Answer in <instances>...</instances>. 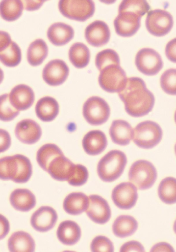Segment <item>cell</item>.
Here are the masks:
<instances>
[{
    "mask_svg": "<svg viewBox=\"0 0 176 252\" xmlns=\"http://www.w3.org/2000/svg\"><path fill=\"white\" fill-rule=\"evenodd\" d=\"M125 104L126 112L129 115L139 117L147 115L151 111L154 104V97L140 78H127L123 90L118 93Z\"/></svg>",
    "mask_w": 176,
    "mask_h": 252,
    "instance_id": "obj_1",
    "label": "cell"
},
{
    "mask_svg": "<svg viewBox=\"0 0 176 252\" xmlns=\"http://www.w3.org/2000/svg\"><path fill=\"white\" fill-rule=\"evenodd\" d=\"M126 162L127 158L124 153L117 150L110 151L99 161L98 174L103 181L113 182L122 174Z\"/></svg>",
    "mask_w": 176,
    "mask_h": 252,
    "instance_id": "obj_2",
    "label": "cell"
},
{
    "mask_svg": "<svg viewBox=\"0 0 176 252\" xmlns=\"http://www.w3.org/2000/svg\"><path fill=\"white\" fill-rule=\"evenodd\" d=\"M162 137V130L156 123L146 121L138 124L133 130V141L139 147L149 149L156 146Z\"/></svg>",
    "mask_w": 176,
    "mask_h": 252,
    "instance_id": "obj_3",
    "label": "cell"
},
{
    "mask_svg": "<svg viewBox=\"0 0 176 252\" xmlns=\"http://www.w3.org/2000/svg\"><path fill=\"white\" fill-rule=\"evenodd\" d=\"M58 8L64 17L84 22L94 15L95 5L93 0H59Z\"/></svg>",
    "mask_w": 176,
    "mask_h": 252,
    "instance_id": "obj_4",
    "label": "cell"
},
{
    "mask_svg": "<svg viewBox=\"0 0 176 252\" xmlns=\"http://www.w3.org/2000/svg\"><path fill=\"white\" fill-rule=\"evenodd\" d=\"M157 176L154 165L146 160H139L134 162L128 173L131 183L142 190L151 188L155 183Z\"/></svg>",
    "mask_w": 176,
    "mask_h": 252,
    "instance_id": "obj_5",
    "label": "cell"
},
{
    "mask_svg": "<svg viewBox=\"0 0 176 252\" xmlns=\"http://www.w3.org/2000/svg\"><path fill=\"white\" fill-rule=\"evenodd\" d=\"M99 83L101 87L108 93H119L127 81L126 73L120 65H109L100 71Z\"/></svg>",
    "mask_w": 176,
    "mask_h": 252,
    "instance_id": "obj_6",
    "label": "cell"
},
{
    "mask_svg": "<svg viewBox=\"0 0 176 252\" xmlns=\"http://www.w3.org/2000/svg\"><path fill=\"white\" fill-rule=\"evenodd\" d=\"M82 113L88 123L93 126H98L108 120L110 109L103 99L99 96H92L84 103Z\"/></svg>",
    "mask_w": 176,
    "mask_h": 252,
    "instance_id": "obj_7",
    "label": "cell"
},
{
    "mask_svg": "<svg viewBox=\"0 0 176 252\" xmlns=\"http://www.w3.org/2000/svg\"><path fill=\"white\" fill-rule=\"evenodd\" d=\"M148 31L155 36H163L172 30L174 21L172 15L168 11L156 9L148 13L146 21Z\"/></svg>",
    "mask_w": 176,
    "mask_h": 252,
    "instance_id": "obj_8",
    "label": "cell"
},
{
    "mask_svg": "<svg viewBox=\"0 0 176 252\" xmlns=\"http://www.w3.org/2000/svg\"><path fill=\"white\" fill-rule=\"evenodd\" d=\"M138 70L148 76L157 74L162 68L163 63L160 55L155 50L143 48L137 53L135 60Z\"/></svg>",
    "mask_w": 176,
    "mask_h": 252,
    "instance_id": "obj_9",
    "label": "cell"
},
{
    "mask_svg": "<svg viewBox=\"0 0 176 252\" xmlns=\"http://www.w3.org/2000/svg\"><path fill=\"white\" fill-rule=\"evenodd\" d=\"M111 197L114 204L120 209H131L138 199L137 188L130 182L122 183L114 188Z\"/></svg>",
    "mask_w": 176,
    "mask_h": 252,
    "instance_id": "obj_10",
    "label": "cell"
},
{
    "mask_svg": "<svg viewBox=\"0 0 176 252\" xmlns=\"http://www.w3.org/2000/svg\"><path fill=\"white\" fill-rule=\"evenodd\" d=\"M69 68L66 63L59 59L50 61L44 67L42 77L44 81L51 86L62 84L67 79Z\"/></svg>",
    "mask_w": 176,
    "mask_h": 252,
    "instance_id": "obj_11",
    "label": "cell"
},
{
    "mask_svg": "<svg viewBox=\"0 0 176 252\" xmlns=\"http://www.w3.org/2000/svg\"><path fill=\"white\" fill-rule=\"evenodd\" d=\"M141 18L131 12H119L114 21L116 32L118 35L124 37L132 36L140 27Z\"/></svg>",
    "mask_w": 176,
    "mask_h": 252,
    "instance_id": "obj_12",
    "label": "cell"
},
{
    "mask_svg": "<svg viewBox=\"0 0 176 252\" xmlns=\"http://www.w3.org/2000/svg\"><path fill=\"white\" fill-rule=\"evenodd\" d=\"M89 204L86 213L94 222L98 224H104L110 219V208L107 202L102 197L92 194L89 196Z\"/></svg>",
    "mask_w": 176,
    "mask_h": 252,
    "instance_id": "obj_13",
    "label": "cell"
},
{
    "mask_svg": "<svg viewBox=\"0 0 176 252\" xmlns=\"http://www.w3.org/2000/svg\"><path fill=\"white\" fill-rule=\"evenodd\" d=\"M57 218L56 212L53 208L50 206H42L31 216L30 223L36 231L45 232L54 226Z\"/></svg>",
    "mask_w": 176,
    "mask_h": 252,
    "instance_id": "obj_14",
    "label": "cell"
},
{
    "mask_svg": "<svg viewBox=\"0 0 176 252\" xmlns=\"http://www.w3.org/2000/svg\"><path fill=\"white\" fill-rule=\"evenodd\" d=\"M84 35L90 45L99 47L108 43L111 33L108 25L104 22L96 20L86 28Z\"/></svg>",
    "mask_w": 176,
    "mask_h": 252,
    "instance_id": "obj_15",
    "label": "cell"
},
{
    "mask_svg": "<svg viewBox=\"0 0 176 252\" xmlns=\"http://www.w3.org/2000/svg\"><path fill=\"white\" fill-rule=\"evenodd\" d=\"M15 134L21 142L31 145L40 139L42 129L37 122L31 119H26L17 123L15 128Z\"/></svg>",
    "mask_w": 176,
    "mask_h": 252,
    "instance_id": "obj_16",
    "label": "cell"
},
{
    "mask_svg": "<svg viewBox=\"0 0 176 252\" xmlns=\"http://www.w3.org/2000/svg\"><path fill=\"white\" fill-rule=\"evenodd\" d=\"M9 98L12 105L18 111H24L29 108L33 104L34 93L29 86L19 84L15 86L9 94Z\"/></svg>",
    "mask_w": 176,
    "mask_h": 252,
    "instance_id": "obj_17",
    "label": "cell"
},
{
    "mask_svg": "<svg viewBox=\"0 0 176 252\" xmlns=\"http://www.w3.org/2000/svg\"><path fill=\"white\" fill-rule=\"evenodd\" d=\"M107 145V140L105 134L99 130L89 131L82 140V146L84 151L91 156L101 153L105 149Z\"/></svg>",
    "mask_w": 176,
    "mask_h": 252,
    "instance_id": "obj_18",
    "label": "cell"
},
{
    "mask_svg": "<svg viewBox=\"0 0 176 252\" xmlns=\"http://www.w3.org/2000/svg\"><path fill=\"white\" fill-rule=\"evenodd\" d=\"M75 164L64 155L53 159L47 172L54 179L59 181H67L73 171Z\"/></svg>",
    "mask_w": 176,
    "mask_h": 252,
    "instance_id": "obj_19",
    "label": "cell"
},
{
    "mask_svg": "<svg viewBox=\"0 0 176 252\" xmlns=\"http://www.w3.org/2000/svg\"><path fill=\"white\" fill-rule=\"evenodd\" d=\"M73 28L65 23L57 22L51 25L48 30L47 37L53 45L57 46L69 43L74 36Z\"/></svg>",
    "mask_w": 176,
    "mask_h": 252,
    "instance_id": "obj_20",
    "label": "cell"
},
{
    "mask_svg": "<svg viewBox=\"0 0 176 252\" xmlns=\"http://www.w3.org/2000/svg\"><path fill=\"white\" fill-rule=\"evenodd\" d=\"M35 111L37 117L42 121L49 122L54 120L59 111V106L53 97L46 96L37 102Z\"/></svg>",
    "mask_w": 176,
    "mask_h": 252,
    "instance_id": "obj_21",
    "label": "cell"
},
{
    "mask_svg": "<svg viewBox=\"0 0 176 252\" xmlns=\"http://www.w3.org/2000/svg\"><path fill=\"white\" fill-rule=\"evenodd\" d=\"M109 134L114 143L126 146L132 139L133 129L131 125L126 121L114 120L109 129Z\"/></svg>",
    "mask_w": 176,
    "mask_h": 252,
    "instance_id": "obj_22",
    "label": "cell"
},
{
    "mask_svg": "<svg viewBox=\"0 0 176 252\" xmlns=\"http://www.w3.org/2000/svg\"><path fill=\"white\" fill-rule=\"evenodd\" d=\"M9 200L12 206L21 212H28L36 205V198L33 193L26 189H17L11 193Z\"/></svg>",
    "mask_w": 176,
    "mask_h": 252,
    "instance_id": "obj_23",
    "label": "cell"
},
{
    "mask_svg": "<svg viewBox=\"0 0 176 252\" xmlns=\"http://www.w3.org/2000/svg\"><path fill=\"white\" fill-rule=\"evenodd\" d=\"M56 235L61 243L71 246L78 242L81 231L79 225L75 221L65 220L58 226Z\"/></svg>",
    "mask_w": 176,
    "mask_h": 252,
    "instance_id": "obj_24",
    "label": "cell"
},
{
    "mask_svg": "<svg viewBox=\"0 0 176 252\" xmlns=\"http://www.w3.org/2000/svg\"><path fill=\"white\" fill-rule=\"evenodd\" d=\"M8 248L11 252H33L35 244L28 233L19 231L13 233L8 240Z\"/></svg>",
    "mask_w": 176,
    "mask_h": 252,
    "instance_id": "obj_25",
    "label": "cell"
},
{
    "mask_svg": "<svg viewBox=\"0 0 176 252\" xmlns=\"http://www.w3.org/2000/svg\"><path fill=\"white\" fill-rule=\"evenodd\" d=\"M89 197L82 192H72L68 194L63 202V209L68 214L78 215L87 209Z\"/></svg>",
    "mask_w": 176,
    "mask_h": 252,
    "instance_id": "obj_26",
    "label": "cell"
},
{
    "mask_svg": "<svg viewBox=\"0 0 176 252\" xmlns=\"http://www.w3.org/2000/svg\"><path fill=\"white\" fill-rule=\"evenodd\" d=\"M138 228V222L132 217L128 215L119 216L112 225L113 232L120 238H125L133 234Z\"/></svg>",
    "mask_w": 176,
    "mask_h": 252,
    "instance_id": "obj_27",
    "label": "cell"
},
{
    "mask_svg": "<svg viewBox=\"0 0 176 252\" xmlns=\"http://www.w3.org/2000/svg\"><path fill=\"white\" fill-rule=\"evenodd\" d=\"M48 54V47L44 40L37 39L32 42L27 51V61L32 66L41 64Z\"/></svg>",
    "mask_w": 176,
    "mask_h": 252,
    "instance_id": "obj_28",
    "label": "cell"
},
{
    "mask_svg": "<svg viewBox=\"0 0 176 252\" xmlns=\"http://www.w3.org/2000/svg\"><path fill=\"white\" fill-rule=\"evenodd\" d=\"M69 58L75 67L83 68L89 63L90 52L86 45L81 42H76L70 47L69 51Z\"/></svg>",
    "mask_w": 176,
    "mask_h": 252,
    "instance_id": "obj_29",
    "label": "cell"
},
{
    "mask_svg": "<svg viewBox=\"0 0 176 252\" xmlns=\"http://www.w3.org/2000/svg\"><path fill=\"white\" fill-rule=\"evenodd\" d=\"M23 10L21 0H2L0 2V16L5 21H16L21 17Z\"/></svg>",
    "mask_w": 176,
    "mask_h": 252,
    "instance_id": "obj_30",
    "label": "cell"
},
{
    "mask_svg": "<svg viewBox=\"0 0 176 252\" xmlns=\"http://www.w3.org/2000/svg\"><path fill=\"white\" fill-rule=\"evenodd\" d=\"M63 155V152L56 145L48 143L43 145L38 150L36 160L41 168L47 171L50 161L56 157Z\"/></svg>",
    "mask_w": 176,
    "mask_h": 252,
    "instance_id": "obj_31",
    "label": "cell"
},
{
    "mask_svg": "<svg viewBox=\"0 0 176 252\" xmlns=\"http://www.w3.org/2000/svg\"><path fill=\"white\" fill-rule=\"evenodd\" d=\"M21 60V50L14 41H12L6 48L0 52V62L6 66H16L20 63Z\"/></svg>",
    "mask_w": 176,
    "mask_h": 252,
    "instance_id": "obj_32",
    "label": "cell"
},
{
    "mask_svg": "<svg viewBox=\"0 0 176 252\" xmlns=\"http://www.w3.org/2000/svg\"><path fill=\"white\" fill-rule=\"evenodd\" d=\"M160 199L166 204H172L176 202V179L167 177L160 182L158 188Z\"/></svg>",
    "mask_w": 176,
    "mask_h": 252,
    "instance_id": "obj_33",
    "label": "cell"
},
{
    "mask_svg": "<svg viewBox=\"0 0 176 252\" xmlns=\"http://www.w3.org/2000/svg\"><path fill=\"white\" fill-rule=\"evenodd\" d=\"M18 171V164L16 155L0 158V179L13 181Z\"/></svg>",
    "mask_w": 176,
    "mask_h": 252,
    "instance_id": "obj_34",
    "label": "cell"
},
{
    "mask_svg": "<svg viewBox=\"0 0 176 252\" xmlns=\"http://www.w3.org/2000/svg\"><path fill=\"white\" fill-rule=\"evenodd\" d=\"M150 8L147 0H123L119 5L118 11L131 12L142 17L149 11Z\"/></svg>",
    "mask_w": 176,
    "mask_h": 252,
    "instance_id": "obj_35",
    "label": "cell"
},
{
    "mask_svg": "<svg viewBox=\"0 0 176 252\" xmlns=\"http://www.w3.org/2000/svg\"><path fill=\"white\" fill-rule=\"evenodd\" d=\"M18 164V171L13 182L17 183H25L30 178L32 173V164L26 157L20 155H15Z\"/></svg>",
    "mask_w": 176,
    "mask_h": 252,
    "instance_id": "obj_36",
    "label": "cell"
},
{
    "mask_svg": "<svg viewBox=\"0 0 176 252\" xmlns=\"http://www.w3.org/2000/svg\"><path fill=\"white\" fill-rule=\"evenodd\" d=\"M120 58L117 53L110 49L103 50L98 53L95 59V65L101 71L105 66L111 64H120Z\"/></svg>",
    "mask_w": 176,
    "mask_h": 252,
    "instance_id": "obj_37",
    "label": "cell"
},
{
    "mask_svg": "<svg viewBox=\"0 0 176 252\" xmlns=\"http://www.w3.org/2000/svg\"><path fill=\"white\" fill-rule=\"evenodd\" d=\"M20 111L15 109L11 104L9 94H4L0 95V120L9 122L14 120Z\"/></svg>",
    "mask_w": 176,
    "mask_h": 252,
    "instance_id": "obj_38",
    "label": "cell"
},
{
    "mask_svg": "<svg viewBox=\"0 0 176 252\" xmlns=\"http://www.w3.org/2000/svg\"><path fill=\"white\" fill-rule=\"evenodd\" d=\"M88 176V171L86 167L81 164H75L67 181L70 185L80 186L86 183Z\"/></svg>",
    "mask_w": 176,
    "mask_h": 252,
    "instance_id": "obj_39",
    "label": "cell"
},
{
    "mask_svg": "<svg viewBox=\"0 0 176 252\" xmlns=\"http://www.w3.org/2000/svg\"><path fill=\"white\" fill-rule=\"evenodd\" d=\"M176 69L170 68L166 70L160 77V85L168 94H176Z\"/></svg>",
    "mask_w": 176,
    "mask_h": 252,
    "instance_id": "obj_40",
    "label": "cell"
},
{
    "mask_svg": "<svg viewBox=\"0 0 176 252\" xmlns=\"http://www.w3.org/2000/svg\"><path fill=\"white\" fill-rule=\"evenodd\" d=\"M91 250L93 252H113L114 246L111 241L103 236L96 237L91 243Z\"/></svg>",
    "mask_w": 176,
    "mask_h": 252,
    "instance_id": "obj_41",
    "label": "cell"
},
{
    "mask_svg": "<svg viewBox=\"0 0 176 252\" xmlns=\"http://www.w3.org/2000/svg\"><path fill=\"white\" fill-rule=\"evenodd\" d=\"M121 252H144L142 245L138 241H131L124 244L120 249Z\"/></svg>",
    "mask_w": 176,
    "mask_h": 252,
    "instance_id": "obj_42",
    "label": "cell"
},
{
    "mask_svg": "<svg viewBox=\"0 0 176 252\" xmlns=\"http://www.w3.org/2000/svg\"><path fill=\"white\" fill-rule=\"evenodd\" d=\"M11 144V139L9 132L0 128V153L7 150Z\"/></svg>",
    "mask_w": 176,
    "mask_h": 252,
    "instance_id": "obj_43",
    "label": "cell"
},
{
    "mask_svg": "<svg viewBox=\"0 0 176 252\" xmlns=\"http://www.w3.org/2000/svg\"><path fill=\"white\" fill-rule=\"evenodd\" d=\"M165 54L167 58L172 62H176V39L169 42L165 48Z\"/></svg>",
    "mask_w": 176,
    "mask_h": 252,
    "instance_id": "obj_44",
    "label": "cell"
},
{
    "mask_svg": "<svg viewBox=\"0 0 176 252\" xmlns=\"http://www.w3.org/2000/svg\"><path fill=\"white\" fill-rule=\"evenodd\" d=\"M24 9L28 11H34L39 9L43 5V3L37 0H21Z\"/></svg>",
    "mask_w": 176,
    "mask_h": 252,
    "instance_id": "obj_45",
    "label": "cell"
},
{
    "mask_svg": "<svg viewBox=\"0 0 176 252\" xmlns=\"http://www.w3.org/2000/svg\"><path fill=\"white\" fill-rule=\"evenodd\" d=\"M9 229L10 225L8 220L0 214V240L3 239L7 235Z\"/></svg>",
    "mask_w": 176,
    "mask_h": 252,
    "instance_id": "obj_46",
    "label": "cell"
},
{
    "mask_svg": "<svg viewBox=\"0 0 176 252\" xmlns=\"http://www.w3.org/2000/svg\"><path fill=\"white\" fill-rule=\"evenodd\" d=\"M11 41V36L8 32L0 31V52L6 48Z\"/></svg>",
    "mask_w": 176,
    "mask_h": 252,
    "instance_id": "obj_47",
    "label": "cell"
},
{
    "mask_svg": "<svg viewBox=\"0 0 176 252\" xmlns=\"http://www.w3.org/2000/svg\"><path fill=\"white\" fill-rule=\"evenodd\" d=\"M150 251L152 252H174V250L170 244L165 242H160L154 245Z\"/></svg>",
    "mask_w": 176,
    "mask_h": 252,
    "instance_id": "obj_48",
    "label": "cell"
},
{
    "mask_svg": "<svg viewBox=\"0 0 176 252\" xmlns=\"http://www.w3.org/2000/svg\"><path fill=\"white\" fill-rule=\"evenodd\" d=\"M101 2L106 4H111L114 3L117 0H99Z\"/></svg>",
    "mask_w": 176,
    "mask_h": 252,
    "instance_id": "obj_49",
    "label": "cell"
},
{
    "mask_svg": "<svg viewBox=\"0 0 176 252\" xmlns=\"http://www.w3.org/2000/svg\"><path fill=\"white\" fill-rule=\"evenodd\" d=\"M4 78V74L2 70L0 68V84L2 82Z\"/></svg>",
    "mask_w": 176,
    "mask_h": 252,
    "instance_id": "obj_50",
    "label": "cell"
},
{
    "mask_svg": "<svg viewBox=\"0 0 176 252\" xmlns=\"http://www.w3.org/2000/svg\"><path fill=\"white\" fill-rule=\"evenodd\" d=\"M37 0L43 3L45 1L49 0Z\"/></svg>",
    "mask_w": 176,
    "mask_h": 252,
    "instance_id": "obj_51",
    "label": "cell"
}]
</instances>
